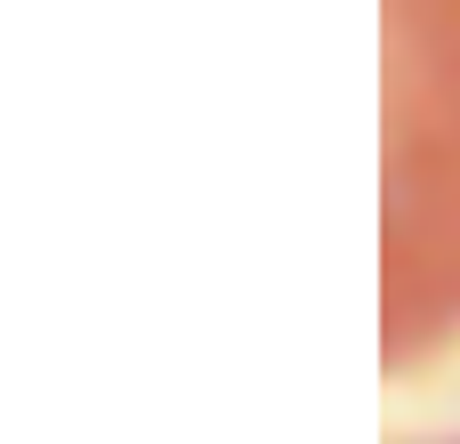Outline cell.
<instances>
[{
  "label": "cell",
  "instance_id": "1",
  "mask_svg": "<svg viewBox=\"0 0 460 444\" xmlns=\"http://www.w3.org/2000/svg\"><path fill=\"white\" fill-rule=\"evenodd\" d=\"M437 444H460V429H453V437H437Z\"/></svg>",
  "mask_w": 460,
  "mask_h": 444
}]
</instances>
